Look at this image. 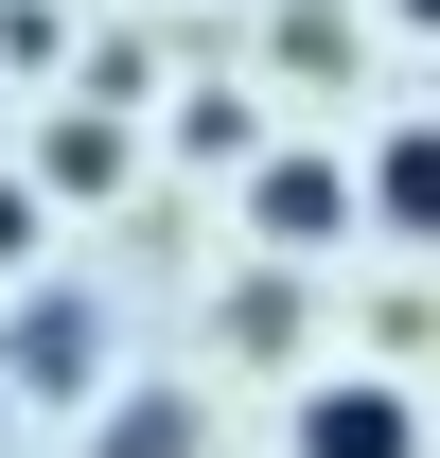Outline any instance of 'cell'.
<instances>
[{
  "instance_id": "cell-1",
  "label": "cell",
  "mask_w": 440,
  "mask_h": 458,
  "mask_svg": "<svg viewBox=\"0 0 440 458\" xmlns=\"http://www.w3.org/2000/svg\"><path fill=\"white\" fill-rule=\"evenodd\" d=\"M247 229H265L282 265H317V247H352V229H370V159H317V141H282V159H247Z\"/></svg>"
},
{
  "instance_id": "cell-3",
  "label": "cell",
  "mask_w": 440,
  "mask_h": 458,
  "mask_svg": "<svg viewBox=\"0 0 440 458\" xmlns=\"http://www.w3.org/2000/svg\"><path fill=\"white\" fill-rule=\"evenodd\" d=\"M370 229L387 247H440V123H387L370 141Z\"/></svg>"
},
{
  "instance_id": "cell-5",
  "label": "cell",
  "mask_w": 440,
  "mask_h": 458,
  "mask_svg": "<svg viewBox=\"0 0 440 458\" xmlns=\"http://www.w3.org/2000/svg\"><path fill=\"white\" fill-rule=\"evenodd\" d=\"M18 388H89V318H71V300L18 318Z\"/></svg>"
},
{
  "instance_id": "cell-4",
  "label": "cell",
  "mask_w": 440,
  "mask_h": 458,
  "mask_svg": "<svg viewBox=\"0 0 440 458\" xmlns=\"http://www.w3.org/2000/svg\"><path fill=\"white\" fill-rule=\"evenodd\" d=\"M89 458H194V388H123Z\"/></svg>"
},
{
  "instance_id": "cell-2",
  "label": "cell",
  "mask_w": 440,
  "mask_h": 458,
  "mask_svg": "<svg viewBox=\"0 0 440 458\" xmlns=\"http://www.w3.org/2000/svg\"><path fill=\"white\" fill-rule=\"evenodd\" d=\"M282 458H423V388L405 370H317L300 423H282Z\"/></svg>"
},
{
  "instance_id": "cell-6",
  "label": "cell",
  "mask_w": 440,
  "mask_h": 458,
  "mask_svg": "<svg viewBox=\"0 0 440 458\" xmlns=\"http://www.w3.org/2000/svg\"><path fill=\"white\" fill-rule=\"evenodd\" d=\"M0 265H36V194H0Z\"/></svg>"
},
{
  "instance_id": "cell-7",
  "label": "cell",
  "mask_w": 440,
  "mask_h": 458,
  "mask_svg": "<svg viewBox=\"0 0 440 458\" xmlns=\"http://www.w3.org/2000/svg\"><path fill=\"white\" fill-rule=\"evenodd\" d=\"M387 18H405V36H440V0H387Z\"/></svg>"
}]
</instances>
